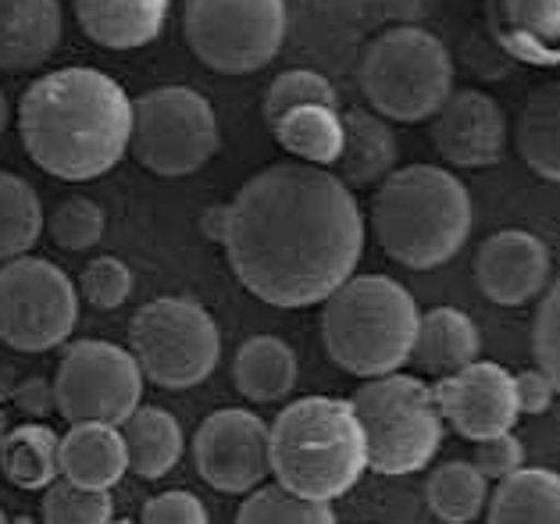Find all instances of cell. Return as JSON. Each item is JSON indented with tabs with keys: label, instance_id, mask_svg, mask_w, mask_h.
<instances>
[{
	"label": "cell",
	"instance_id": "obj_4",
	"mask_svg": "<svg viewBox=\"0 0 560 524\" xmlns=\"http://www.w3.org/2000/svg\"><path fill=\"white\" fill-rule=\"evenodd\" d=\"M368 471L364 432L350 399L304 396L268 424V475L300 500L332 503Z\"/></svg>",
	"mask_w": 560,
	"mask_h": 524
},
{
	"label": "cell",
	"instance_id": "obj_37",
	"mask_svg": "<svg viewBox=\"0 0 560 524\" xmlns=\"http://www.w3.org/2000/svg\"><path fill=\"white\" fill-rule=\"evenodd\" d=\"M478 475L486 481H503L508 475L522 471L525 467V446L522 439L508 435H497V439H486V443H475V461Z\"/></svg>",
	"mask_w": 560,
	"mask_h": 524
},
{
	"label": "cell",
	"instance_id": "obj_32",
	"mask_svg": "<svg viewBox=\"0 0 560 524\" xmlns=\"http://www.w3.org/2000/svg\"><path fill=\"white\" fill-rule=\"evenodd\" d=\"M44 225L54 246L83 254L104 240L107 218H104V207L93 203L90 197H65L61 203H54V211L50 218H44Z\"/></svg>",
	"mask_w": 560,
	"mask_h": 524
},
{
	"label": "cell",
	"instance_id": "obj_36",
	"mask_svg": "<svg viewBox=\"0 0 560 524\" xmlns=\"http://www.w3.org/2000/svg\"><path fill=\"white\" fill-rule=\"evenodd\" d=\"M532 353L536 368L560 385V282L542 289L536 322H532Z\"/></svg>",
	"mask_w": 560,
	"mask_h": 524
},
{
	"label": "cell",
	"instance_id": "obj_9",
	"mask_svg": "<svg viewBox=\"0 0 560 524\" xmlns=\"http://www.w3.org/2000/svg\"><path fill=\"white\" fill-rule=\"evenodd\" d=\"M218 147V115L211 101L189 86H158L132 101L129 150L147 172L183 178L208 164Z\"/></svg>",
	"mask_w": 560,
	"mask_h": 524
},
{
	"label": "cell",
	"instance_id": "obj_12",
	"mask_svg": "<svg viewBox=\"0 0 560 524\" xmlns=\"http://www.w3.org/2000/svg\"><path fill=\"white\" fill-rule=\"evenodd\" d=\"M54 382V404L68 424H118L143 399V375L118 342L79 339L65 350Z\"/></svg>",
	"mask_w": 560,
	"mask_h": 524
},
{
	"label": "cell",
	"instance_id": "obj_38",
	"mask_svg": "<svg viewBox=\"0 0 560 524\" xmlns=\"http://www.w3.org/2000/svg\"><path fill=\"white\" fill-rule=\"evenodd\" d=\"M140 524H211V521H208V506L194 492L172 489L147 500Z\"/></svg>",
	"mask_w": 560,
	"mask_h": 524
},
{
	"label": "cell",
	"instance_id": "obj_43",
	"mask_svg": "<svg viewBox=\"0 0 560 524\" xmlns=\"http://www.w3.org/2000/svg\"><path fill=\"white\" fill-rule=\"evenodd\" d=\"M8 121H11V104H8V96H4V90H0V136H4V129H8Z\"/></svg>",
	"mask_w": 560,
	"mask_h": 524
},
{
	"label": "cell",
	"instance_id": "obj_17",
	"mask_svg": "<svg viewBox=\"0 0 560 524\" xmlns=\"http://www.w3.org/2000/svg\"><path fill=\"white\" fill-rule=\"evenodd\" d=\"M339 126H343V147H339L332 175L350 193L378 186L382 178L396 172L400 143H396V132L386 118H378L375 112H361V107H353V112L339 115Z\"/></svg>",
	"mask_w": 560,
	"mask_h": 524
},
{
	"label": "cell",
	"instance_id": "obj_29",
	"mask_svg": "<svg viewBox=\"0 0 560 524\" xmlns=\"http://www.w3.org/2000/svg\"><path fill=\"white\" fill-rule=\"evenodd\" d=\"M44 236V203L15 172H0V265L25 257Z\"/></svg>",
	"mask_w": 560,
	"mask_h": 524
},
{
	"label": "cell",
	"instance_id": "obj_42",
	"mask_svg": "<svg viewBox=\"0 0 560 524\" xmlns=\"http://www.w3.org/2000/svg\"><path fill=\"white\" fill-rule=\"evenodd\" d=\"M19 368L11 361H0V404H11V396L19 389Z\"/></svg>",
	"mask_w": 560,
	"mask_h": 524
},
{
	"label": "cell",
	"instance_id": "obj_6",
	"mask_svg": "<svg viewBox=\"0 0 560 524\" xmlns=\"http://www.w3.org/2000/svg\"><path fill=\"white\" fill-rule=\"evenodd\" d=\"M358 82L378 118L425 121L454 93V58L435 33L393 25L364 47Z\"/></svg>",
	"mask_w": 560,
	"mask_h": 524
},
{
	"label": "cell",
	"instance_id": "obj_5",
	"mask_svg": "<svg viewBox=\"0 0 560 524\" xmlns=\"http://www.w3.org/2000/svg\"><path fill=\"white\" fill-rule=\"evenodd\" d=\"M418 303L389 275H350L322 300V342L336 368L358 379H382L411 361Z\"/></svg>",
	"mask_w": 560,
	"mask_h": 524
},
{
	"label": "cell",
	"instance_id": "obj_27",
	"mask_svg": "<svg viewBox=\"0 0 560 524\" xmlns=\"http://www.w3.org/2000/svg\"><path fill=\"white\" fill-rule=\"evenodd\" d=\"M58 432L50 424H19L8 429L4 443H0V471L15 489L25 492H44L54 486L58 475Z\"/></svg>",
	"mask_w": 560,
	"mask_h": 524
},
{
	"label": "cell",
	"instance_id": "obj_31",
	"mask_svg": "<svg viewBox=\"0 0 560 524\" xmlns=\"http://www.w3.org/2000/svg\"><path fill=\"white\" fill-rule=\"evenodd\" d=\"M236 524H339L329 503L300 500L279 486H265L247 492L236 510Z\"/></svg>",
	"mask_w": 560,
	"mask_h": 524
},
{
	"label": "cell",
	"instance_id": "obj_34",
	"mask_svg": "<svg viewBox=\"0 0 560 524\" xmlns=\"http://www.w3.org/2000/svg\"><path fill=\"white\" fill-rule=\"evenodd\" d=\"M39 517L44 524H107L115 517V500L107 492L79 489L72 481L58 478L44 489Z\"/></svg>",
	"mask_w": 560,
	"mask_h": 524
},
{
	"label": "cell",
	"instance_id": "obj_19",
	"mask_svg": "<svg viewBox=\"0 0 560 524\" xmlns=\"http://www.w3.org/2000/svg\"><path fill=\"white\" fill-rule=\"evenodd\" d=\"M126 471V443L115 424H72L58 439V475L79 489L107 492Z\"/></svg>",
	"mask_w": 560,
	"mask_h": 524
},
{
	"label": "cell",
	"instance_id": "obj_26",
	"mask_svg": "<svg viewBox=\"0 0 560 524\" xmlns=\"http://www.w3.org/2000/svg\"><path fill=\"white\" fill-rule=\"evenodd\" d=\"M517 154L542 183L560 178V86L542 82L528 93L517 118Z\"/></svg>",
	"mask_w": 560,
	"mask_h": 524
},
{
	"label": "cell",
	"instance_id": "obj_21",
	"mask_svg": "<svg viewBox=\"0 0 560 524\" xmlns=\"http://www.w3.org/2000/svg\"><path fill=\"white\" fill-rule=\"evenodd\" d=\"M478 350H482V336H478V325L468 314L457 307H432L418 322L411 361L425 375L446 379L454 371L468 368L471 361H478Z\"/></svg>",
	"mask_w": 560,
	"mask_h": 524
},
{
	"label": "cell",
	"instance_id": "obj_23",
	"mask_svg": "<svg viewBox=\"0 0 560 524\" xmlns=\"http://www.w3.org/2000/svg\"><path fill=\"white\" fill-rule=\"evenodd\" d=\"M296 375V353L279 336H250L236 350V361H232L236 393L247 396L250 404H279V399L293 393Z\"/></svg>",
	"mask_w": 560,
	"mask_h": 524
},
{
	"label": "cell",
	"instance_id": "obj_28",
	"mask_svg": "<svg viewBox=\"0 0 560 524\" xmlns=\"http://www.w3.org/2000/svg\"><path fill=\"white\" fill-rule=\"evenodd\" d=\"M271 132L285 154H293L300 164H314V168H332L339 147H343V126H339L336 107H296V112H285Z\"/></svg>",
	"mask_w": 560,
	"mask_h": 524
},
{
	"label": "cell",
	"instance_id": "obj_1",
	"mask_svg": "<svg viewBox=\"0 0 560 524\" xmlns=\"http://www.w3.org/2000/svg\"><path fill=\"white\" fill-rule=\"evenodd\" d=\"M225 254L236 282L268 307H314L364 257V214L332 172L282 161L250 175L229 203Z\"/></svg>",
	"mask_w": 560,
	"mask_h": 524
},
{
	"label": "cell",
	"instance_id": "obj_33",
	"mask_svg": "<svg viewBox=\"0 0 560 524\" xmlns=\"http://www.w3.org/2000/svg\"><path fill=\"white\" fill-rule=\"evenodd\" d=\"M307 104L336 107L339 112V93L329 79H325L322 72H311V68H290V72L276 75V82H271L268 93H265L268 126H276L285 112H296V107H307Z\"/></svg>",
	"mask_w": 560,
	"mask_h": 524
},
{
	"label": "cell",
	"instance_id": "obj_39",
	"mask_svg": "<svg viewBox=\"0 0 560 524\" xmlns=\"http://www.w3.org/2000/svg\"><path fill=\"white\" fill-rule=\"evenodd\" d=\"M514 399H517V414H532L539 418L553 407L557 399V382L546 379L539 368H528L522 375H514Z\"/></svg>",
	"mask_w": 560,
	"mask_h": 524
},
{
	"label": "cell",
	"instance_id": "obj_20",
	"mask_svg": "<svg viewBox=\"0 0 560 524\" xmlns=\"http://www.w3.org/2000/svg\"><path fill=\"white\" fill-rule=\"evenodd\" d=\"M83 33L104 50L154 44L168 22V0H75Z\"/></svg>",
	"mask_w": 560,
	"mask_h": 524
},
{
	"label": "cell",
	"instance_id": "obj_24",
	"mask_svg": "<svg viewBox=\"0 0 560 524\" xmlns=\"http://www.w3.org/2000/svg\"><path fill=\"white\" fill-rule=\"evenodd\" d=\"M489 524H560V475L550 467H522L489 492Z\"/></svg>",
	"mask_w": 560,
	"mask_h": 524
},
{
	"label": "cell",
	"instance_id": "obj_44",
	"mask_svg": "<svg viewBox=\"0 0 560 524\" xmlns=\"http://www.w3.org/2000/svg\"><path fill=\"white\" fill-rule=\"evenodd\" d=\"M4 435H8V414L0 410V443H4Z\"/></svg>",
	"mask_w": 560,
	"mask_h": 524
},
{
	"label": "cell",
	"instance_id": "obj_3",
	"mask_svg": "<svg viewBox=\"0 0 560 524\" xmlns=\"http://www.w3.org/2000/svg\"><path fill=\"white\" fill-rule=\"evenodd\" d=\"M471 193L440 164H407L378 183L372 232L396 265L432 271L454 260L471 236Z\"/></svg>",
	"mask_w": 560,
	"mask_h": 524
},
{
	"label": "cell",
	"instance_id": "obj_16",
	"mask_svg": "<svg viewBox=\"0 0 560 524\" xmlns=\"http://www.w3.org/2000/svg\"><path fill=\"white\" fill-rule=\"evenodd\" d=\"M432 143L454 168H493L508 150V115L482 90H457L432 115Z\"/></svg>",
	"mask_w": 560,
	"mask_h": 524
},
{
	"label": "cell",
	"instance_id": "obj_11",
	"mask_svg": "<svg viewBox=\"0 0 560 524\" xmlns=\"http://www.w3.org/2000/svg\"><path fill=\"white\" fill-rule=\"evenodd\" d=\"M79 325V289L47 257L0 265V342L19 353H47Z\"/></svg>",
	"mask_w": 560,
	"mask_h": 524
},
{
	"label": "cell",
	"instance_id": "obj_25",
	"mask_svg": "<svg viewBox=\"0 0 560 524\" xmlns=\"http://www.w3.org/2000/svg\"><path fill=\"white\" fill-rule=\"evenodd\" d=\"M497 36L514 58L550 68L557 65L560 0H500Z\"/></svg>",
	"mask_w": 560,
	"mask_h": 524
},
{
	"label": "cell",
	"instance_id": "obj_8",
	"mask_svg": "<svg viewBox=\"0 0 560 524\" xmlns=\"http://www.w3.org/2000/svg\"><path fill=\"white\" fill-rule=\"evenodd\" d=\"M129 353L143 382L179 393L214 375L222 361V333L203 303L189 296H161L132 314Z\"/></svg>",
	"mask_w": 560,
	"mask_h": 524
},
{
	"label": "cell",
	"instance_id": "obj_46",
	"mask_svg": "<svg viewBox=\"0 0 560 524\" xmlns=\"http://www.w3.org/2000/svg\"><path fill=\"white\" fill-rule=\"evenodd\" d=\"M0 524H4V514H0Z\"/></svg>",
	"mask_w": 560,
	"mask_h": 524
},
{
	"label": "cell",
	"instance_id": "obj_18",
	"mask_svg": "<svg viewBox=\"0 0 560 524\" xmlns=\"http://www.w3.org/2000/svg\"><path fill=\"white\" fill-rule=\"evenodd\" d=\"M58 44V0H0V72H30L47 65Z\"/></svg>",
	"mask_w": 560,
	"mask_h": 524
},
{
	"label": "cell",
	"instance_id": "obj_22",
	"mask_svg": "<svg viewBox=\"0 0 560 524\" xmlns=\"http://www.w3.org/2000/svg\"><path fill=\"white\" fill-rule=\"evenodd\" d=\"M121 443H126V461L129 471L147 481L165 478L175 464L183 461L186 435L183 424L161 407H136L129 421L118 424Z\"/></svg>",
	"mask_w": 560,
	"mask_h": 524
},
{
	"label": "cell",
	"instance_id": "obj_41",
	"mask_svg": "<svg viewBox=\"0 0 560 524\" xmlns=\"http://www.w3.org/2000/svg\"><path fill=\"white\" fill-rule=\"evenodd\" d=\"M200 229L203 236L211 243H225V232H229V203H214L208 211L200 214Z\"/></svg>",
	"mask_w": 560,
	"mask_h": 524
},
{
	"label": "cell",
	"instance_id": "obj_15",
	"mask_svg": "<svg viewBox=\"0 0 560 524\" xmlns=\"http://www.w3.org/2000/svg\"><path fill=\"white\" fill-rule=\"evenodd\" d=\"M475 286L497 307H525L550 286V251L536 232L503 229L482 240L475 257Z\"/></svg>",
	"mask_w": 560,
	"mask_h": 524
},
{
	"label": "cell",
	"instance_id": "obj_45",
	"mask_svg": "<svg viewBox=\"0 0 560 524\" xmlns=\"http://www.w3.org/2000/svg\"><path fill=\"white\" fill-rule=\"evenodd\" d=\"M107 524H132V521H129V517H112Z\"/></svg>",
	"mask_w": 560,
	"mask_h": 524
},
{
	"label": "cell",
	"instance_id": "obj_7",
	"mask_svg": "<svg viewBox=\"0 0 560 524\" xmlns=\"http://www.w3.org/2000/svg\"><path fill=\"white\" fill-rule=\"evenodd\" d=\"M364 432L368 471L375 475H415L429 467L443 446V414L432 396V385L415 375H382L368 379L350 396Z\"/></svg>",
	"mask_w": 560,
	"mask_h": 524
},
{
	"label": "cell",
	"instance_id": "obj_35",
	"mask_svg": "<svg viewBox=\"0 0 560 524\" xmlns=\"http://www.w3.org/2000/svg\"><path fill=\"white\" fill-rule=\"evenodd\" d=\"M79 296L97 311H118L132 296V268L121 257H97L79 275Z\"/></svg>",
	"mask_w": 560,
	"mask_h": 524
},
{
	"label": "cell",
	"instance_id": "obj_13",
	"mask_svg": "<svg viewBox=\"0 0 560 524\" xmlns=\"http://www.w3.org/2000/svg\"><path fill=\"white\" fill-rule=\"evenodd\" d=\"M194 464L211 489L247 496L268 478V424L254 410L225 407L194 435Z\"/></svg>",
	"mask_w": 560,
	"mask_h": 524
},
{
	"label": "cell",
	"instance_id": "obj_10",
	"mask_svg": "<svg viewBox=\"0 0 560 524\" xmlns=\"http://www.w3.org/2000/svg\"><path fill=\"white\" fill-rule=\"evenodd\" d=\"M186 44L222 75H250L276 61L285 39V0H186Z\"/></svg>",
	"mask_w": 560,
	"mask_h": 524
},
{
	"label": "cell",
	"instance_id": "obj_14",
	"mask_svg": "<svg viewBox=\"0 0 560 524\" xmlns=\"http://www.w3.org/2000/svg\"><path fill=\"white\" fill-rule=\"evenodd\" d=\"M432 396L440 404L443 424L468 443L508 435L522 418L514 399V375L493 361H471L468 368L454 371L432 385Z\"/></svg>",
	"mask_w": 560,
	"mask_h": 524
},
{
	"label": "cell",
	"instance_id": "obj_2",
	"mask_svg": "<svg viewBox=\"0 0 560 524\" xmlns=\"http://www.w3.org/2000/svg\"><path fill=\"white\" fill-rule=\"evenodd\" d=\"M132 101L97 68L39 75L19 104L22 147L36 168L61 183H90L129 154Z\"/></svg>",
	"mask_w": 560,
	"mask_h": 524
},
{
	"label": "cell",
	"instance_id": "obj_30",
	"mask_svg": "<svg viewBox=\"0 0 560 524\" xmlns=\"http://www.w3.org/2000/svg\"><path fill=\"white\" fill-rule=\"evenodd\" d=\"M429 510L446 524H471L486 510L489 481L478 475L471 461H450L435 467L425 481Z\"/></svg>",
	"mask_w": 560,
	"mask_h": 524
},
{
	"label": "cell",
	"instance_id": "obj_40",
	"mask_svg": "<svg viewBox=\"0 0 560 524\" xmlns=\"http://www.w3.org/2000/svg\"><path fill=\"white\" fill-rule=\"evenodd\" d=\"M11 404H15L25 418H47V414H58V404H54V382L44 379V375H30L19 382L15 396H11Z\"/></svg>",
	"mask_w": 560,
	"mask_h": 524
}]
</instances>
